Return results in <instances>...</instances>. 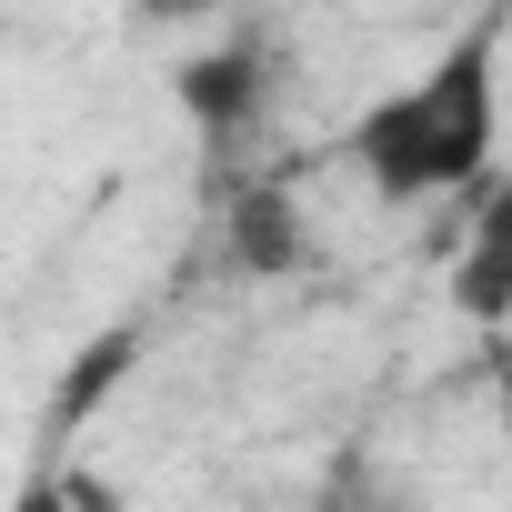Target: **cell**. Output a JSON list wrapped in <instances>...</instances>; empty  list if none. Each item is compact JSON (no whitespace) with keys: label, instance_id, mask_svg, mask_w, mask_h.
<instances>
[{"label":"cell","instance_id":"6da1fadb","mask_svg":"<svg viewBox=\"0 0 512 512\" xmlns=\"http://www.w3.org/2000/svg\"><path fill=\"white\" fill-rule=\"evenodd\" d=\"M502 151V71L492 31H462L442 61H422L402 91H382L352 121V161L382 201H452L492 171Z\"/></svg>","mask_w":512,"mask_h":512},{"label":"cell","instance_id":"7a4b0ae2","mask_svg":"<svg viewBox=\"0 0 512 512\" xmlns=\"http://www.w3.org/2000/svg\"><path fill=\"white\" fill-rule=\"evenodd\" d=\"M181 111L211 131V141H231L251 111H262L272 101V81H262V51H251V41H221V51H201V61H181Z\"/></svg>","mask_w":512,"mask_h":512},{"label":"cell","instance_id":"3957f363","mask_svg":"<svg viewBox=\"0 0 512 512\" xmlns=\"http://www.w3.org/2000/svg\"><path fill=\"white\" fill-rule=\"evenodd\" d=\"M241 262H251V272H282V262H302V211H282V201H251V211H241Z\"/></svg>","mask_w":512,"mask_h":512},{"label":"cell","instance_id":"277c9868","mask_svg":"<svg viewBox=\"0 0 512 512\" xmlns=\"http://www.w3.org/2000/svg\"><path fill=\"white\" fill-rule=\"evenodd\" d=\"M342 512H422V502H412V492H392V482H372V492H352Z\"/></svg>","mask_w":512,"mask_h":512},{"label":"cell","instance_id":"5b68a950","mask_svg":"<svg viewBox=\"0 0 512 512\" xmlns=\"http://www.w3.org/2000/svg\"><path fill=\"white\" fill-rule=\"evenodd\" d=\"M21 512H71V492H61V482H31V492H21Z\"/></svg>","mask_w":512,"mask_h":512}]
</instances>
